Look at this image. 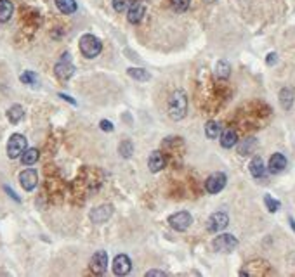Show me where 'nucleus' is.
<instances>
[{"label":"nucleus","mask_w":295,"mask_h":277,"mask_svg":"<svg viewBox=\"0 0 295 277\" xmlns=\"http://www.w3.org/2000/svg\"><path fill=\"white\" fill-rule=\"evenodd\" d=\"M54 73H56V76L59 80H68L71 75L75 73V66L71 65V61H70V54H63V57H61V61L57 62L56 68H54Z\"/></svg>","instance_id":"6"},{"label":"nucleus","mask_w":295,"mask_h":277,"mask_svg":"<svg viewBox=\"0 0 295 277\" xmlns=\"http://www.w3.org/2000/svg\"><path fill=\"white\" fill-rule=\"evenodd\" d=\"M280 102H281V106H283V110H290V108L293 106V90L290 89V87L281 89Z\"/></svg>","instance_id":"21"},{"label":"nucleus","mask_w":295,"mask_h":277,"mask_svg":"<svg viewBox=\"0 0 295 277\" xmlns=\"http://www.w3.org/2000/svg\"><path fill=\"white\" fill-rule=\"evenodd\" d=\"M264 203H266L267 210H269L271 213H274V211H278V210H280V201H278V199H274V198H271L269 194H266Z\"/></svg>","instance_id":"29"},{"label":"nucleus","mask_w":295,"mask_h":277,"mask_svg":"<svg viewBox=\"0 0 295 277\" xmlns=\"http://www.w3.org/2000/svg\"><path fill=\"white\" fill-rule=\"evenodd\" d=\"M170 4L177 12H184V11H188V9H189L191 0H170Z\"/></svg>","instance_id":"28"},{"label":"nucleus","mask_w":295,"mask_h":277,"mask_svg":"<svg viewBox=\"0 0 295 277\" xmlns=\"http://www.w3.org/2000/svg\"><path fill=\"white\" fill-rule=\"evenodd\" d=\"M146 275L148 277H151V275H167V272H163V270H149V272H146Z\"/></svg>","instance_id":"34"},{"label":"nucleus","mask_w":295,"mask_h":277,"mask_svg":"<svg viewBox=\"0 0 295 277\" xmlns=\"http://www.w3.org/2000/svg\"><path fill=\"white\" fill-rule=\"evenodd\" d=\"M229 224V217L226 215L224 211H217V213H212L210 219L207 222V229L210 230V232H221V230H224L226 227Z\"/></svg>","instance_id":"8"},{"label":"nucleus","mask_w":295,"mask_h":277,"mask_svg":"<svg viewBox=\"0 0 295 277\" xmlns=\"http://www.w3.org/2000/svg\"><path fill=\"white\" fill-rule=\"evenodd\" d=\"M118 153L124 158H130L134 153V144L130 142V140H124V142H120V146H118Z\"/></svg>","instance_id":"27"},{"label":"nucleus","mask_w":295,"mask_h":277,"mask_svg":"<svg viewBox=\"0 0 295 277\" xmlns=\"http://www.w3.org/2000/svg\"><path fill=\"white\" fill-rule=\"evenodd\" d=\"M186 113H188V97L183 90H175L169 97V116L179 121L186 118Z\"/></svg>","instance_id":"1"},{"label":"nucleus","mask_w":295,"mask_h":277,"mask_svg":"<svg viewBox=\"0 0 295 277\" xmlns=\"http://www.w3.org/2000/svg\"><path fill=\"white\" fill-rule=\"evenodd\" d=\"M248 168H250V174H252V177H255V179H262V177L266 175V166H264V161H262L259 156L253 158V160L250 161V165H248Z\"/></svg>","instance_id":"17"},{"label":"nucleus","mask_w":295,"mask_h":277,"mask_svg":"<svg viewBox=\"0 0 295 277\" xmlns=\"http://www.w3.org/2000/svg\"><path fill=\"white\" fill-rule=\"evenodd\" d=\"M129 76L130 78H134V80H141V81H146L151 78V75L148 73L146 70H143V68H129Z\"/></svg>","instance_id":"26"},{"label":"nucleus","mask_w":295,"mask_h":277,"mask_svg":"<svg viewBox=\"0 0 295 277\" xmlns=\"http://www.w3.org/2000/svg\"><path fill=\"white\" fill-rule=\"evenodd\" d=\"M4 189H6V193H9V196H11L12 199H16V201H19V198H17L16 194L12 193V189H11V187H7V185H6V187H4Z\"/></svg>","instance_id":"35"},{"label":"nucleus","mask_w":295,"mask_h":277,"mask_svg":"<svg viewBox=\"0 0 295 277\" xmlns=\"http://www.w3.org/2000/svg\"><path fill=\"white\" fill-rule=\"evenodd\" d=\"M19 184L25 190H33L38 184V175L33 168H28V170H23L19 174Z\"/></svg>","instance_id":"9"},{"label":"nucleus","mask_w":295,"mask_h":277,"mask_svg":"<svg viewBox=\"0 0 295 277\" xmlns=\"http://www.w3.org/2000/svg\"><path fill=\"white\" fill-rule=\"evenodd\" d=\"M255 147H257V140L252 137V139L243 140L242 144H238V153L242 154V156H248V154L255 151Z\"/></svg>","instance_id":"23"},{"label":"nucleus","mask_w":295,"mask_h":277,"mask_svg":"<svg viewBox=\"0 0 295 277\" xmlns=\"http://www.w3.org/2000/svg\"><path fill=\"white\" fill-rule=\"evenodd\" d=\"M38 158H40L38 149L30 147V149H25V153L21 154V163H23V165H26V166H31V165H35V163L38 161Z\"/></svg>","instance_id":"18"},{"label":"nucleus","mask_w":295,"mask_h":277,"mask_svg":"<svg viewBox=\"0 0 295 277\" xmlns=\"http://www.w3.org/2000/svg\"><path fill=\"white\" fill-rule=\"evenodd\" d=\"M80 52H82V56L84 57H87V59H94V57H97L99 54H101L103 51V44H101V40H99L97 37H94V35H84V37L80 38Z\"/></svg>","instance_id":"2"},{"label":"nucleus","mask_w":295,"mask_h":277,"mask_svg":"<svg viewBox=\"0 0 295 277\" xmlns=\"http://www.w3.org/2000/svg\"><path fill=\"white\" fill-rule=\"evenodd\" d=\"M19 80L26 85H35V83H37V76H35L33 71H25V73L19 76Z\"/></svg>","instance_id":"30"},{"label":"nucleus","mask_w":295,"mask_h":277,"mask_svg":"<svg viewBox=\"0 0 295 277\" xmlns=\"http://www.w3.org/2000/svg\"><path fill=\"white\" fill-rule=\"evenodd\" d=\"M56 7L63 14H73L76 11V2L75 0H56Z\"/></svg>","instance_id":"22"},{"label":"nucleus","mask_w":295,"mask_h":277,"mask_svg":"<svg viewBox=\"0 0 295 277\" xmlns=\"http://www.w3.org/2000/svg\"><path fill=\"white\" fill-rule=\"evenodd\" d=\"M238 144V134L233 129H228L224 132H221V146L224 149H231Z\"/></svg>","instance_id":"16"},{"label":"nucleus","mask_w":295,"mask_h":277,"mask_svg":"<svg viewBox=\"0 0 295 277\" xmlns=\"http://www.w3.org/2000/svg\"><path fill=\"white\" fill-rule=\"evenodd\" d=\"M215 75H217V78H221V80H226V78H229V75H231V65L228 61H219L215 65Z\"/></svg>","instance_id":"25"},{"label":"nucleus","mask_w":295,"mask_h":277,"mask_svg":"<svg viewBox=\"0 0 295 277\" xmlns=\"http://www.w3.org/2000/svg\"><path fill=\"white\" fill-rule=\"evenodd\" d=\"M14 6L11 0H0V23H7L12 17Z\"/></svg>","instance_id":"19"},{"label":"nucleus","mask_w":295,"mask_h":277,"mask_svg":"<svg viewBox=\"0 0 295 277\" xmlns=\"http://www.w3.org/2000/svg\"><path fill=\"white\" fill-rule=\"evenodd\" d=\"M111 215H113L111 204H101V206H97L96 210H92V213H90V220H92L94 224H103V222H106Z\"/></svg>","instance_id":"12"},{"label":"nucleus","mask_w":295,"mask_h":277,"mask_svg":"<svg viewBox=\"0 0 295 277\" xmlns=\"http://www.w3.org/2000/svg\"><path fill=\"white\" fill-rule=\"evenodd\" d=\"M212 246H214L215 251H219V253H229L238 246V239L231 234H221L212 241Z\"/></svg>","instance_id":"5"},{"label":"nucleus","mask_w":295,"mask_h":277,"mask_svg":"<svg viewBox=\"0 0 295 277\" xmlns=\"http://www.w3.org/2000/svg\"><path fill=\"white\" fill-rule=\"evenodd\" d=\"M132 270V262L127 255H116L113 260V272L115 275H127Z\"/></svg>","instance_id":"11"},{"label":"nucleus","mask_w":295,"mask_h":277,"mask_svg":"<svg viewBox=\"0 0 295 277\" xmlns=\"http://www.w3.org/2000/svg\"><path fill=\"white\" fill-rule=\"evenodd\" d=\"M129 6H130L129 0H113V7H115L116 12H124Z\"/></svg>","instance_id":"31"},{"label":"nucleus","mask_w":295,"mask_h":277,"mask_svg":"<svg viewBox=\"0 0 295 277\" xmlns=\"http://www.w3.org/2000/svg\"><path fill=\"white\" fill-rule=\"evenodd\" d=\"M26 149V137L21 134H14L11 135L7 142V156L11 160H16V158H21V154L25 153Z\"/></svg>","instance_id":"3"},{"label":"nucleus","mask_w":295,"mask_h":277,"mask_svg":"<svg viewBox=\"0 0 295 277\" xmlns=\"http://www.w3.org/2000/svg\"><path fill=\"white\" fill-rule=\"evenodd\" d=\"M221 132H222V126L219 121H208V123L205 125V135L208 139H217L221 137Z\"/></svg>","instance_id":"24"},{"label":"nucleus","mask_w":295,"mask_h":277,"mask_svg":"<svg viewBox=\"0 0 295 277\" xmlns=\"http://www.w3.org/2000/svg\"><path fill=\"white\" fill-rule=\"evenodd\" d=\"M276 61H278V56H276L274 52H271V54H267V59H266V62L269 66H273V65H276Z\"/></svg>","instance_id":"33"},{"label":"nucleus","mask_w":295,"mask_h":277,"mask_svg":"<svg viewBox=\"0 0 295 277\" xmlns=\"http://www.w3.org/2000/svg\"><path fill=\"white\" fill-rule=\"evenodd\" d=\"M99 126H101V130H104V132H113V123L108 120H103L101 123H99Z\"/></svg>","instance_id":"32"},{"label":"nucleus","mask_w":295,"mask_h":277,"mask_svg":"<svg viewBox=\"0 0 295 277\" xmlns=\"http://www.w3.org/2000/svg\"><path fill=\"white\" fill-rule=\"evenodd\" d=\"M205 2H208V4H210V2H214V0H205Z\"/></svg>","instance_id":"37"},{"label":"nucleus","mask_w":295,"mask_h":277,"mask_svg":"<svg viewBox=\"0 0 295 277\" xmlns=\"http://www.w3.org/2000/svg\"><path fill=\"white\" fill-rule=\"evenodd\" d=\"M165 156H163L162 151H153L149 154V160H148V166L149 170L153 172V174H158V172H162L163 168H165Z\"/></svg>","instance_id":"14"},{"label":"nucleus","mask_w":295,"mask_h":277,"mask_svg":"<svg viewBox=\"0 0 295 277\" xmlns=\"http://www.w3.org/2000/svg\"><path fill=\"white\" fill-rule=\"evenodd\" d=\"M144 14H146V6L143 2H134L129 6V12H127V17L132 25H137V23L143 19Z\"/></svg>","instance_id":"13"},{"label":"nucleus","mask_w":295,"mask_h":277,"mask_svg":"<svg viewBox=\"0 0 295 277\" xmlns=\"http://www.w3.org/2000/svg\"><path fill=\"white\" fill-rule=\"evenodd\" d=\"M169 224L177 232H184L189 229V225L193 224V217L188 211H177L174 215L169 217Z\"/></svg>","instance_id":"4"},{"label":"nucleus","mask_w":295,"mask_h":277,"mask_svg":"<svg viewBox=\"0 0 295 277\" xmlns=\"http://www.w3.org/2000/svg\"><path fill=\"white\" fill-rule=\"evenodd\" d=\"M106 267H108V253L106 251L94 253L92 260H90V270H92L94 274L101 275L106 272Z\"/></svg>","instance_id":"10"},{"label":"nucleus","mask_w":295,"mask_h":277,"mask_svg":"<svg viewBox=\"0 0 295 277\" xmlns=\"http://www.w3.org/2000/svg\"><path fill=\"white\" fill-rule=\"evenodd\" d=\"M287 168V158L281 153H274L269 160V172L271 174H281Z\"/></svg>","instance_id":"15"},{"label":"nucleus","mask_w":295,"mask_h":277,"mask_svg":"<svg viewBox=\"0 0 295 277\" xmlns=\"http://www.w3.org/2000/svg\"><path fill=\"white\" fill-rule=\"evenodd\" d=\"M59 97H63V99H65V101H68V102H70V104H73V106H75V101H73V99H71L70 97V95H65V94H59Z\"/></svg>","instance_id":"36"},{"label":"nucleus","mask_w":295,"mask_h":277,"mask_svg":"<svg viewBox=\"0 0 295 277\" xmlns=\"http://www.w3.org/2000/svg\"><path fill=\"white\" fill-rule=\"evenodd\" d=\"M226 182H228L226 175L222 174V172H215V174H212L205 180V189H207V193L217 194V193H221V190L226 187Z\"/></svg>","instance_id":"7"},{"label":"nucleus","mask_w":295,"mask_h":277,"mask_svg":"<svg viewBox=\"0 0 295 277\" xmlns=\"http://www.w3.org/2000/svg\"><path fill=\"white\" fill-rule=\"evenodd\" d=\"M7 118L11 123H19V121L25 118V110H23V106H19V104H14V106H11L7 110Z\"/></svg>","instance_id":"20"}]
</instances>
